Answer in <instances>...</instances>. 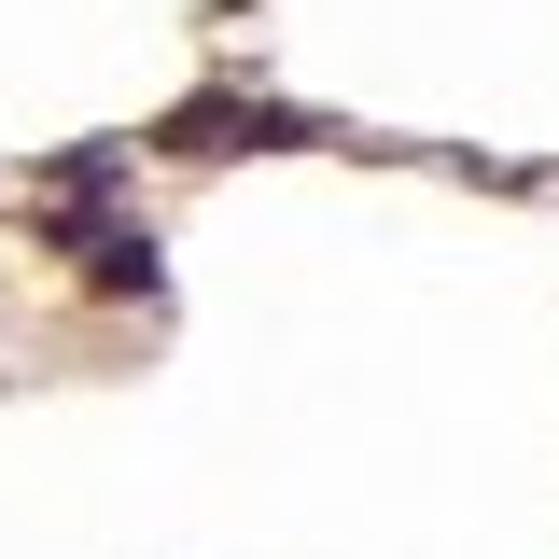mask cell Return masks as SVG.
<instances>
[{
    "label": "cell",
    "instance_id": "cell-1",
    "mask_svg": "<svg viewBox=\"0 0 559 559\" xmlns=\"http://www.w3.org/2000/svg\"><path fill=\"white\" fill-rule=\"evenodd\" d=\"M280 154V140H308V112H280V98H182L168 112V154Z\"/></svg>",
    "mask_w": 559,
    "mask_h": 559
}]
</instances>
